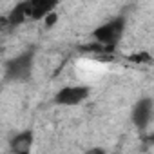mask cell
<instances>
[{
  "label": "cell",
  "mask_w": 154,
  "mask_h": 154,
  "mask_svg": "<svg viewBox=\"0 0 154 154\" xmlns=\"http://www.w3.org/2000/svg\"><path fill=\"white\" fill-rule=\"evenodd\" d=\"M125 26H127V18L123 15L114 17L109 22L98 26L93 31V38L96 40V44H100V45H103V47L112 51L120 44V40H122V36L125 33Z\"/></svg>",
  "instance_id": "obj_1"
},
{
  "label": "cell",
  "mask_w": 154,
  "mask_h": 154,
  "mask_svg": "<svg viewBox=\"0 0 154 154\" xmlns=\"http://www.w3.org/2000/svg\"><path fill=\"white\" fill-rule=\"evenodd\" d=\"M33 62H35V49H27L17 58L9 60L6 63V80L11 82H26L31 71H33Z\"/></svg>",
  "instance_id": "obj_2"
},
{
  "label": "cell",
  "mask_w": 154,
  "mask_h": 154,
  "mask_svg": "<svg viewBox=\"0 0 154 154\" xmlns=\"http://www.w3.org/2000/svg\"><path fill=\"white\" fill-rule=\"evenodd\" d=\"M91 94V89L87 85H65L54 94V103L63 107H74L85 102Z\"/></svg>",
  "instance_id": "obj_3"
},
{
  "label": "cell",
  "mask_w": 154,
  "mask_h": 154,
  "mask_svg": "<svg viewBox=\"0 0 154 154\" xmlns=\"http://www.w3.org/2000/svg\"><path fill=\"white\" fill-rule=\"evenodd\" d=\"M152 114H154V100L152 98H141L136 102L132 114H131V120L138 131H145L152 120Z\"/></svg>",
  "instance_id": "obj_4"
},
{
  "label": "cell",
  "mask_w": 154,
  "mask_h": 154,
  "mask_svg": "<svg viewBox=\"0 0 154 154\" xmlns=\"http://www.w3.org/2000/svg\"><path fill=\"white\" fill-rule=\"evenodd\" d=\"M33 141H35V134H33L31 129H26L22 132H17L11 138V141H9L11 154H31Z\"/></svg>",
  "instance_id": "obj_5"
},
{
  "label": "cell",
  "mask_w": 154,
  "mask_h": 154,
  "mask_svg": "<svg viewBox=\"0 0 154 154\" xmlns=\"http://www.w3.org/2000/svg\"><path fill=\"white\" fill-rule=\"evenodd\" d=\"M29 2V18L31 22L35 20H45L49 15H53V11L56 9V2L51 0H27Z\"/></svg>",
  "instance_id": "obj_6"
},
{
  "label": "cell",
  "mask_w": 154,
  "mask_h": 154,
  "mask_svg": "<svg viewBox=\"0 0 154 154\" xmlns=\"http://www.w3.org/2000/svg\"><path fill=\"white\" fill-rule=\"evenodd\" d=\"M131 62H150V54L149 53H140V54H132L129 56Z\"/></svg>",
  "instance_id": "obj_7"
},
{
  "label": "cell",
  "mask_w": 154,
  "mask_h": 154,
  "mask_svg": "<svg viewBox=\"0 0 154 154\" xmlns=\"http://www.w3.org/2000/svg\"><path fill=\"white\" fill-rule=\"evenodd\" d=\"M85 154H107V150L103 147H93V149L85 150Z\"/></svg>",
  "instance_id": "obj_8"
},
{
  "label": "cell",
  "mask_w": 154,
  "mask_h": 154,
  "mask_svg": "<svg viewBox=\"0 0 154 154\" xmlns=\"http://www.w3.org/2000/svg\"><path fill=\"white\" fill-rule=\"evenodd\" d=\"M56 20H58V15H54V13H53V15H49V17L45 18V24H47V26L51 27V26H53V24H54Z\"/></svg>",
  "instance_id": "obj_9"
},
{
  "label": "cell",
  "mask_w": 154,
  "mask_h": 154,
  "mask_svg": "<svg viewBox=\"0 0 154 154\" xmlns=\"http://www.w3.org/2000/svg\"><path fill=\"white\" fill-rule=\"evenodd\" d=\"M114 154H118V152H114Z\"/></svg>",
  "instance_id": "obj_10"
}]
</instances>
